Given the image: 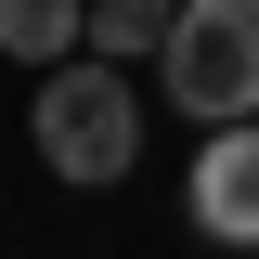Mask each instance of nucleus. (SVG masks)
I'll list each match as a JSON object with an SVG mask.
<instances>
[{
  "mask_svg": "<svg viewBox=\"0 0 259 259\" xmlns=\"http://www.w3.org/2000/svg\"><path fill=\"white\" fill-rule=\"evenodd\" d=\"M26 143H39V168L78 182V194L130 182V168H143V91H130V65H104V52L52 65L26 91Z\"/></svg>",
  "mask_w": 259,
  "mask_h": 259,
  "instance_id": "f257e3e1",
  "label": "nucleus"
},
{
  "mask_svg": "<svg viewBox=\"0 0 259 259\" xmlns=\"http://www.w3.org/2000/svg\"><path fill=\"white\" fill-rule=\"evenodd\" d=\"M156 91L194 130H246L259 117V0H182V26L156 52Z\"/></svg>",
  "mask_w": 259,
  "mask_h": 259,
  "instance_id": "f03ea898",
  "label": "nucleus"
},
{
  "mask_svg": "<svg viewBox=\"0 0 259 259\" xmlns=\"http://www.w3.org/2000/svg\"><path fill=\"white\" fill-rule=\"evenodd\" d=\"M182 221L207 233V246H259V117H246V130H207V143H194Z\"/></svg>",
  "mask_w": 259,
  "mask_h": 259,
  "instance_id": "7ed1b4c3",
  "label": "nucleus"
},
{
  "mask_svg": "<svg viewBox=\"0 0 259 259\" xmlns=\"http://www.w3.org/2000/svg\"><path fill=\"white\" fill-rule=\"evenodd\" d=\"M0 52L39 65V78L78 65V52H91V0H0Z\"/></svg>",
  "mask_w": 259,
  "mask_h": 259,
  "instance_id": "20e7f679",
  "label": "nucleus"
},
{
  "mask_svg": "<svg viewBox=\"0 0 259 259\" xmlns=\"http://www.w3.org/2000/svg\"><path fill=\"white\" fill-rule=\"evenodd\" d=\"M168 26H182V0H91V52L104 65H156Z\"/></svg>",
  "mask_w": 259,
  "mask_h": 259,
  "instance_id": "39448f33",
  "label": "nucleus"
}]
</instances>
